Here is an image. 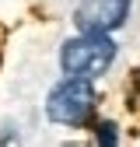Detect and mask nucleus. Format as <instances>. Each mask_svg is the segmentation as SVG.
Here are the masks:
<instances>
[{"label":"nucleus","instance_id":"nucleus-1","mask_svg":"<svg viewBox=\"0 0 140 147\" xmlns=\"http://www.w3.org/2000/svg\"><path fill=\"white\" fill-rule=\"evenodd\" d=\"M116 60V42L109 35H95V32H81L77 39H67L60 49V67L70 77H102Z\"/></svg>","mask_w":140,"mask_h":147},{"label":"nucleus","instance_id":"nucleus-2","mask_svg":"<svg viewBox=\"0 0 140 147\" xmlns=\"http://www.w3.org/2000/svg\"><path fill=\"white\" fill-rule=\"evenodd\" d=\"M95 102H98V95H95V84H91V77H67L49 91V98H46V116L52 119V123H60V126H84L88 119H91V112H95Z\"/></svg>","mask_w":140,"mask_h":147},{"label":"nucleus","instance_id":"nucleus-3","mask_svg":"<svg viewBox=\"0 0 140 147\" xmlns=\"http://www.w3.org/2000/svg\"><path fill=\"white\" fill-rule=\"evenodd\" d=\"M133 0H81L74 11V25L81 32H95V35H109L116 28L126 25Z\"/></svg>","mask_w":140,"mask_h":147},{"label":"nucleus","instance_id":"nucleus-4","mask_svg":"<svg viewBox=\"0 0 140 147\" xmlns=\"http://www.w3.org/2000/svg\"><path fill=\"white\" fill-rule=\"evenodd\" d=\"M95 144L98 147H119V126L112 119H102L95 126Z\"/></svg>","mask_w":140,"mask_h":147},{"label":"nucleus","instance_id":"nucleus-5","mask_svg":"<svg viewBox=\"0 0 140 147\" xmlns=\"http://www.w3.org/2000/svg\"><path fill=\"white\" fill-rule=\"evenodd\" d=\"M137 77H140V70H137Z\"/></svg>","mask_w":140,"mask_h":147}]
</instances>
